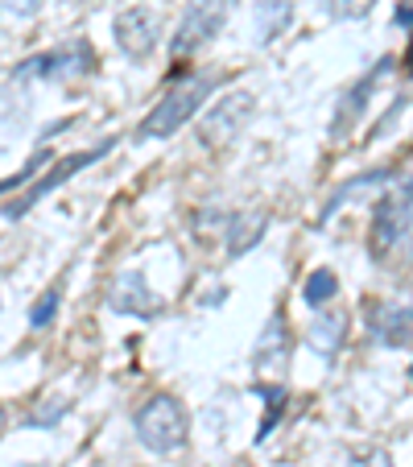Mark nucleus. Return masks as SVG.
Returning <instances> with one entry per match:
<instances>
[{
  "label": "nucleus",
  "mask_w": 413,
  "mask_h": 467,
  "mask_svg": "<svg viewBox=\"0 0 413 467\" xmlns=\"http://www.w3.org/2000/svg\"><path fill=\"white\" fill-rule=\"evenodd\" d=\"M368 253L385 269H401L413 261V174H405L393 191H385L372 207Z\"/></svg>",
  "instance_id": "obj_1"
},
{
  "label": "nucleus",
  "mask_w": 413,
  "mask_h": 467,
  "mask_svg": "<svg viewBox=\"0 0 413 467\" xmlns=\"http://www.w3.org/2000/svg\"><path fill=\"white\" fill-rule=\"evenodd\" d=\"M0 9L13 13V17H34L42 9V0H0Z\"/></svg>",
  "instance_id": "obj_24"
},
{
  "label": "nucleus",
  "mask_w": 413,
  "mask_h": 467,
  "mask_svg": "<svg viewBox=\"0 0 413 467\" xmlns=\"http://www.w3.org/2000/svg\"><path fill=\"white\" fill-rule=\"evenodd\" d=\"M0 306H5V302H0Z\"/></svg>",
  "instance_id": "obj_27"
},
{
  "label": "nucleus",
  "mask_w": 413,
  "mask_h": 467,
  "mask_svg": "<svg viewBox=\"0 0 413 467\" xmlns=\"http://www.w3.org/2000/svg\"><path fill=\"white\" fill-rule=\"evenodd\" d=\"M256 116V96L253 91H228V96L212 99V108L199 120V145L202 150H223L248 129V120Z\"/></svg>",
  "instance_id": "obj_4"
},
{
  "label": "nucleus",
  "mask_w": 413,
  "mask_h": 467,
  "mask_svg": "<svg viewBox=\"0 0 413 467\" xmlns=\"http://www.w3.org/2000/svg\"><path fill=\"white\" fill-rule=\"evenodd\" d=\"M108 150H112V141L96 145V150H79V153H71V158H54V166L46 170V174L37 178V182L29 186L26 194H21L17 203H9V207H5V220H21V215H26L29 207H37V203H42V199H46V194H50V191H58V186L67 182V178H75V174H79L83 166H91V161H99Z\"/></svg>",
  "instance_id": "obj_8"
},
{
  "label": "nucleus",
  "mask_w": 413,
  "mask_h": 467,
  "mask_svg": "<svg viewBox=\"0 0 413 467\" xmlns=\"http://www.w3.org/2000/svg\"><path fill=\"white\" fill-rule=\"evenodd\" d=\"M228 13H232V0H191L182 21H178V29H174V37H170V50H174L178 58L202 50V46L223 29Z\"/></svg>",
  "instance_id": "obj_7"
},
{
  "label": "nucleus",
  "mask_w": 413,
  "mask_h": 467,
  "mask_svg": "<svg viewBox=\"0 0 413 467\" xmlns=\"http://www.w3.org/2000/svg\"><path fill=\"white\" fill-rule=\"evenodd\" d=\"M5 431H9V410L0 406V439H5Z\"/></svg>",
  "instance_id": "obj_26"
},
{
  "label": "nucleus",
  "mask_w": 413,
  "mask_h": 467,
  "mask_svg": "<svg viewBox=\"0 0 413 467\" xmlns=\"http://www.w3.org/2000/svg\"><path fill=\"white\" fill-rule=\"evenodd\" d=\"M112 42L129 62H145L161 46V17L150 9V5L120 9L112 21Z\"/></svg>",
  "instance_id": "obj_6"
},
{
  "label": "nucleus",
  "mask_w": 413,
  "mask_h": 467,
  "mask_svg": "<svg viewBox=\"0 0 413 467\" xmlns=\"http://www.w3.org/2000/svg\"><path fill=\"white\" fill-rule=\"evenodd\" d=\"M132 431H137V442H141L145 451H153V455H174V451H182L186 439H191V418H186L178 397L158 393L137 410Z\"/></svg>",
  "instance_id": "obj_3"
},
{
  "label": "nucleus",
  "mask_w": 413,
  "mask_h": 467,
  "mask_svg": "<svg viewBox=\"0 0 413 467\" xmlns=\"http://www.w3.org/2000/svg\"><path fill=\"white\" fill-rule=\"evenodd\" d=\"M71 410V401L67 397H58V393H50V397H42V406L29 414V431H54V426L62 422V414Z\"/></svg>",
  "instance_id": "obj_19"
},
{
  "label": "nucleus",
  "mask_w": 413,
  "mask_h": 467,
  "mask_svg": "<svg viewBox=\"0 0 413 467\" xmlns=\"http://www.w3.org/2000/svg\"><path fill=\"white\" fill-rule=\"evenodd\" d=\"M261 397H264V418H261V431H256V442H264L273 431H277L285 406H290V393H285L282 385H261Z\"/></svg>",
  "instance_id": "obj_17"
},
{
  "label": "nucleus",
  "mask_w": 413,
  "mask_h": 467,
  "mask_svg": "<svg viewBox=\"0 0 413 467\" xmlns=\"http://www.w3.org/2000/svg\"><path fill=\"white\" fill-rule=\"evenodd\" d=\"M294 352V336H290V323H285V310H273L269 323L261 327L253 348V368L256 372H285Z\"/></svg>",
  "instance_id": "obj_10"
},
{
  "label": "nucleus",
  "mask_w": 413,
  "mask_h": 467,
  "mask_svg": "<svg viewBox=\"0 0 413 467\" xmlns=\"http://www.w3.org/2000/svg\"><path fill=\"white\" fill-rule=\"evenodd\" d=\"M58 306H62V285H50V290L42 294V298L29 306V327L34 331H42V327H50L54 323V315H58Z\"/></svg>",
  "instance_id": "obj_20"
},
{
  "label": "nucleus",
  "mask_w": 413,
  "mask_h": 467,
  "mask_svg": "<svg viewBox=\"0 0 413 467\" xmlns=\"http://www.w3.org/2000/svg\"><path fill=\"white\" fill-rule=\"evenodd\" d=\"M96 71V54H91L88 42H71L58 46V50L34 54L17 67V79H42V83H75L83 75Z\"/></svg>",
  "instance_id": "obj_5"
},
{
  "label": "nucleus",
  "mask_w": 413,
  "mask_h": 467,
  "mask_svg": "<svg viewBox=\"0 0 413 467\" xmlns=\"http://www.w3.org/2000/svg\"><path fill=\"white\" fill-rule=\"evenodd\" d=\"M264 228H269V215L256 212V207H253V212H232L228 215V253L232 256H244L248 248L261 244Z\"/></svg>",
  "instance_id": "obj_15"
},
{
  "label": "nucleus",
  "mask_w": 413,
  "mask_h": 467,
  "mask_svg": "<svg viewBox=\"0 0 413 467\" xmlns=\"http://www.w3.org/2000/svg\"><path fill=\"white\" fill-rule=\"evenodd\" d=\"M377 0H326V17L331 21H360L372 13Z\"/></svg>",
  "instance_id": "obj_21"
},
{
  "label": "nucleus",
  "mask_w": 413,
  "mask_h": 467,
  "mask_svg": "<svg viewBox=\"0 0 413 467\" xmlns=\"http://www.w3.org/2000/svg\"><path fill=\"white\" fill-rule=\"evenodd\" d=\"M212 91H215L212 75H194V79L170 88L166 96L150 108V116L141 120L137 141H166V137H174L178 129H186V124L194 120V112L207 104V96H212Z\"/></svg>",
  "instance_id": "obj_2"
},
{
  "label": "nucleus",
  "mask_w": 413,
  "mask_h": 467,
  "mask_svg": "<svg viewBox=\"0 0 413 467\" xmlns=\"http://www.w3.org/2000/svg\"><path fill=\"white\" fill-rule=\"evenodd\" d=\"M352 467H393V459H388L385 447H368V451H360V455L352 459Z\"/></svg>",
  "instance_id": "obj_23"
},
{
  "label": "nucleus",
  "mask_w": 413,
  "mask_h": 467,
  "mask_svg": "<svg viewBox=\"0 0 413 467\" xmlns=\"http://www.w3.org/2000/svg\"><path fill=\"white\" fill-rule=\"evenodd\" d=\"M368 331L377 344L385 348H413V310L409 306H393V302H385V306H372V318H368Z\"/></svg>",
  "instance_id": "obj_11"
},
{
  "label": "nucleus",
  "mask_w": 413,
  "mask_h": 467,
  "mask_svg": "<svg viewBox=\"0 0 413 467\" xmlns=\"http://www.w3.org/2000/svg\"><path fill=\"white\" fill-rule=\"evenodd\" d=\"M46 161H50V150L34 153V158L26 161V170H17V174H13V178H5V182H0V194H9V191H17V186H26L34 174H42V166H46Z\"/></svg>",
  "instance_id": "obj_22"
},
{
  "label": "nucleus",
  "mask_w": 413,
  "mask_h": 467,
  "mask_svg": "<svg viewBox=\"0 0 413 467\" xmlns=\"http://www.w3.org/2000/svg\"><path fill=\"white\" fill-rule=\"evenodd\" d=\"M393 174H397L393 166H380V170H368V174H356V178H347V182H343L339 191H331V194H326L323 212H318V223H326V220H331V215L339 212V207L347 203V199H352V194H360V191H372V186L388 182V178H393Z\"/></svg>",
  "instance_id": "obj_16"
},
{
  "label": "nucleus",
  "mask_w": 413,
  "mask_h": 467,
  "mask_svg": "<svg viewBox=\"0 0 413 467\" xmlns=\"http://www.w3.org/2000/svg\"><path fill=\"white\" fill-rule=\"evenodd\" d=\"M108 306H112L116 315L158 318L166 302L153 294V285H150V277H145V269H124V274L112 282V290H108Z\"/></svg>",
  "instance_id": "obj_9"
},
{
  "label": "nucleus",
  "mask_w": 413,
  "mask_h": 467,
  "mask_svg": "<svg viewBox=\"0 0 413 467\" xmlns=\"http://www.w3.org/2000/svg\"><path fill=\"white\" fill-rule=\"evenodd\" d=\"M397 26H405L409 29V50H405V71H409V79H413V9H397Z\"/></svg>",
  "instance_id": "obj_25"
},
{
  "label": "nucleus",
  "mask_w": 413,
  "mask_h": 467,
  "mask_svg": "<svg viewBox=\"0 0 413 467\" xmlns=\"http://www.w3.org/2000/svg\"><path fill=\"white\" fill-rule=\"evenodd\" d=\"M339 294V277L331 274V269H315V274L306 277V285H302V302L315 310L331 306V298Z\"/></svg>",
  "instance_id": "obj_18"
},
{
  "label": "nucleus",
  "mask_w": 413,
  "mask_h": 467,
  "mask_svg": "<svg viewBox=\"0 0 413 467\" xmlns=\"http://www.w3.org/2000/svg\"><path fill=\"white\" fill-rule=\"evenodd\" d=\"M347 344V315L343 310H318L306 323V348L318 352L323 360H335Z\"/></svg>",
  "instance_id": "obj_12"
},
{
  "label": "nucleus",
  "mask_w": 413,
  "mask_h": 467,
  "mask_svg": "<svg viewBox=\"0 0 413 467\" xmlns=\"http://www.w3.org/2000/svg\"><path fill=\"white\" fill-rule=\"evenodd\" d=\"M294 21V0H256L253 9V42L256 46H269L290 29Z\"/></svg>",
  "instance_id": "obj_14"
},
{
  "label": "nucleus",
  "mask_w": 413,
  "mask_h": 467,
  "mask_svg": "<svg viewBox=\"0 0 413 467\" xmlns=\"http://www.w3.org/2000/svg\"><path fill=\"white\" fill-rule=\"evenodd\" d=\"M388 67H393V58H380L377 67H372L368 75H364L360 83H356L352 91H347V96H343V104H339V116H335V137H343V132L352 129L356 120H360V112L364 108H368V96H372V88H377L380 79H385L388 75Z\"/></svg>",
  "instance_id": "obj_13"
}]
</instances>
